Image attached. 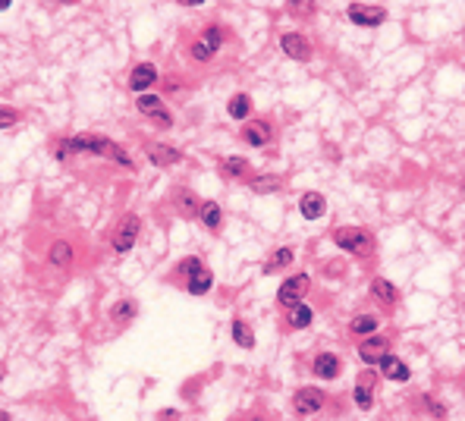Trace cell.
<instances>
[{"label": "cell", "mask_w": 465, "mask_h": 421, "mask_svg": "<svg viewBox=\"0 0 465 421\" xmlns=\"http://www.w3.org/2000/svg\"><path fill=\"white\" fill-rule=\"evenodd\" d=\"M352 400H356V406L361 412H368L374 406V393H371V377H365L361 384H356V390H352Z\"/></svg>", "instance_id": "obj_27"}, {"label": "cell", "mask_w": 465, "mask_h": 421, "mask_svg": "<svg viewBox=\"0 0 465 421\" xmlns=\"http://www.w3.org/2000/svg\"><path fill=\"white\" fill-rule=\"evenodd\" d=\"M255 421H261V418H255Z\"/></svg>", "instance_id": "obj_38"}, {"label": "cell", "mask_w": 465, "mask_h": 421, "mask_svg": "<svg viewBox=\"0 0 465 421\" xmlns=\"http://www.w3.org/2000/svg\"><path fill=\"white\" fill-rule=\"evenodd\" d=\"M226 114H230L233 120H249V114H251V98H249V94H233L230 104H226Z\"/></svg>", "instance_id": "obj_25"}, {"label": "cell", "mask_w": 465, "mask_h": 421, "mask_svg": "<svg viewBox=\"0 0 465 421\" xmlns=\"http://www.w3.org/2000/svg\"><path fill=\"white\" fill-rule=\"evenodd\" d=\"M271 139H274V129H271V123H267V120H255V123L242 126V142L251 145V148L271 145Z\"/></svg>", "instance_id": "obj_10"}, {"label": "cell", "mask_w": 465, "mask_h": 421, "mask_svg": "<svg viewBox=\"0 0 465 421\" xmlns=\"http://www.w3.org/2000/svg\"><path fill=\"white\" fill-rule=\"evenodd\" d=\"M424 400H428V409H431V412H434V415H437V418H444V415H446V409H444V406H440V402H434V400H431V396H424Z\"/></svg>", "instance_id": "obj_33"}, {"label": "cell", "mask_w": 465, "mask_h": 421, "mask_svg": "<svg viewBox=\"0 0 465 421\" xmlns=\"http://www.w3.org/2000/svg\"><path fill=\"white\" fill-rule=\"evenodd\" d=\"M334 242L340 245L343 252L356 258H371L374 255V236L368 229H359V227H340L334 233Z\"/></svg>", "instance_id": "obj_1"}, {"label": "cell", "mask_w": 465, "mask_h": 421, "mask_svg": "<svg viewBox=\"0 0 465 421\" xmlns=\"http://www.w3.org/2000/svg\"><path fill=\"white\" fill-rule=\"evenodd\" d=\"M220 173H224V179H246L251 173V164L246 157H224L220 161Z\"/></svg>", "instance_id": "obj_18"}, {"label": "cell", "mask_w": 465, "mask_h": 421, "mask_svg": "<svg viewBox=\"0 0 465 421\" xmlns=\"http://www.w3.org/2000/svg\"><path fill=\"white\" fill-rule=\"evenodd\" d=\"M4 375H6V368H4V362H0V380H4Z\"/></svg>", "instance_id": "obj_36"}, {"label": "cell", "mask_w": 465, "mask_h": 421, "mask_svg": "<svg viewBox=\"0 0 465 421\" xmlns=\"http://www.w3.org/2000/svg\"><path fill=\"white\" fill-rule=\"evenodd\" d=\"M283 186H286V182H283L280 173H261V177H251L249 179V189L255 195H274V192H280Z\"/></svg>", "instance_id": "obj_14"}, {"label": "cell", "mask_w": 465, "mask_h": 421, "mask_svg": "<svg viewBox=\"0 0 465 421\" xmlns=\"http://www.w3.org/2000/svg\"><path fill=\"white\" fill-rule=\"evenodd\" d=\"M157 66L154 63H139L136 69H132L129 73V91H136V94H145L148 89H151V85L157 82Z\"/></svg>", "instance_id": "obj_11"}, {"label": "cell", "mask_w": 465, "mask_h": 421, "mask_svg": "<svg viewBox=\"0 0 465 421\" xmlns=\"http://www.w3.org/2000/svg\"><path fill=\"white\" fill-rule=\"evenodd\" d=\"M47 264L57 267V271H69V267H73V245L66 239L51 242V249H47Z\"/></svg>", "instance_id": "obj_12"}, {"label": "cell", "mask_w": 465, "mask_h": 421, "mask_svg": "<svg viewBox=\"0 0 465 421\" xmlns=\"http://www.w3.org/2000/svg\"><path fill=\"white\" fill-rule=\"evenodd\" d=\"M371 299H377L381 305L393 308L399 302V289L390 280H384V277H374V280H371Z\"/></svg>", "instance_id": "obj_16"}, {"label": "cell", "mask_w": 465, "mask_h": 421, "mask_svg": "<svg viewBox=\"0 0 465 421\" xmlns=\"http://www.w3.org/2000/svg\"><path fill=\"white\" fill-rule=\"evenodd\" d=\"M324 402H327V396H324V390H318V387H302V390H296V396H293V409L302 418L318 415V412L324 409Z\"/></svg>", "instance_id": "obj_6"}, {"label": "cell", "mask_w": 465, "mask_h": 421, "mask_svg": "<svg viewBox=\"0 0 465 421\" xmlns=\"http://www.w3.org/2000/svg\"><path fill=\"white\" fill-rule=\"evenodd\" d=\"M309 289H311V277L309 274H293L289 280H283V286L277 289V302L283 308H296V305H302V299Z\"/></svg>", "instance_id": "obj_4"}, {"label": "cell", "mask_w": 465, "mask_h": 421, "mask_svg": "<svg viewBox=\"0 0 465 421\" xmlns=\"http://www.w3.org/2000/svg\"><path fill=\"white\" fill-rule=\"evenodd\" d=\"M16 123H19V110L0 104V129H10V126H16Z\"/></svg>", "instance_id": "obj_31"}, {"label": "cell", "mask_w": 465, "mask_h": 421, "mask_svg": "<svg viewBox=\"0 0 465 421\" xmlns=\"http://www.w3.org/2000/svg\"><path fill=\"white\" fill-rule=\"evenodd\" d=\"M201 267H204V264H201L199 258H186V261H179V264H176V274H183L186 280H189V277H192V274H199Z\"/></svg>", "instance_id": "obj_30"}, {"label": "cell", "mask_w": 465, "mask_h": 421, "mask_svg": "<svg viewBox=\"0 0 465 421\" xmlns=\"http://www.w3.org/2000/svg\"><path fill=\"white\" fill-rule=\"evenodd\" d=\"M311 321H314V312L305 305V302L302 305H296V308H289V327L293 330H305Z\"/></svg>", "instance_id": "obj_28"}, {"label": "cell", "mask_w": 465, "mask_h": 421, "mask_svg": "<svg viewBox=\"0 0 465 421\" xmlns=\"http://www.w3.org/2000/svg\"><path fill=\"white\" fill-rule=\"evenodd\" d=\"M220 44H224V31H220L217 26H208L192 44H189V54H192L195 63H208V60L217 57Z\"/></svg>", "instance_id": "obj_3"}, {"label": "cell", "mask_w": 465, "mask_h": 421, "mask_svg": "<svg viewBox=\"0 0 465 421\" xmlns=\"http://www.w3.org/2000/svg\"><path fill=\"white\" fill-rule=\"evenodd\" d=\"M211 286H214V274H211L208 267H201L199 274H192V277L186 280V289L192 292V296H204V292H208Z\"/></svg>", "instance_id": "obj_20"}, {"label": "cell", "mask_w": 465, "mask_h": 421, "mask_svg": "<svg viewBox=\"0 0 465 421\" xmlns=\"http://www.w3.org/2000/svg\"><path fill=\"white\" fill-rule=\"evenodd\" d=\"M340 368H343V362L336 359L334 352L314 355V365H311V371H314V375H318L321 380H336V377H340Z\"/></svg>", "instance_id": "obj_13"}, {"label": "cell", "mask_w": 465, "mask_h": 421, "mask_svg": "<svg viewBox=\"0 0 465 421\" xmlns=\"http://www.w3.org/2000/svg\"><path fill=\"white\" fill-rule=\"evenodd\" d=\"M230 333H233V343H239L242 349H251V346H255V337H251V327H249L246 321H242V317H236V321H233Z\"/></svg>", "instance_id": "obj_29"}, {"label": "cell", "mask_w": 465, "mask_h": 421, "mask_svg": "<svg viewBox=\"0 0 465 421\" xmlns=\"http://www.w3.org/2000/svg\"><path fill=\"white\" fill-rule=\"evenodd\" d=\"M289 264H293V249H274L271 258L264 261V274H280Z\"/></svg>", "instance_id": "obj_22"}, {"label": "cell", "mask_w": 465, "mask_h": 421, "mask_svg": "<svg viewBox=\"0 0 465 421\" xmlns=\"http://www.w3.org/2000/svg\"><path fill=\"white\" fill-rule=\"evenodd\" d=\"M381 371L387 380H396V384H403V380H409L412 375H409V365L403 359H396V355H387V359L381 362Z\"/></svg>", "instance_id": "obj_19"}, {"label": "cell", "mask_w": 465, "mask_h": 421, "mask_svg": "<svg viewBox=\"0 0 465 421\" xmlns=\"http://www.w3.org/2000/svg\"><path fill=\"white\" fill-rule=\"evenodd\" d=\"M176 418H179V412H173V409L161 412V421H176Z\"/></svg>", "instance_id": "obj_34"}, {"label": "cell", "mask_w": 465, "mask_h": 421, "mask_svg": "<svg viewBox=\"0 0 465 421\" xmlns=\"http://www.w3.org/2000/svg\"><path fill=\"white\" fill-rule=\"evenodd\" d=\"M176 208H179V214H183V217H199L201 202H199V195H195V192L183 189V192H176Z\"/></svg>", "instance_id": "obj_24"}, {"label": "cell", "mask_w": 465, "mask_h": 421, "mask_svg": "<svg viewBox=\"0 0 465 421\" xmlns=\"http://www.w3.org/2000/svg\"><path fill=\"white\" fill-rule=\"evenodd\" d=\"M4 10H10V0H6V4H0V13H4Z\"/></svg>", "instance_id": "obj_35"}, {"label": "cell", "mask_w": 465, "mask_h": 421, "mask_svg": "<svg viewBox=\"0 0 465 421\" xmlns=\"http://www.w3.org/2000/svg\"><path fill=\"white\" fill-rule=\"evenodd\" d=\"M280 51L286 54L289 60H299V63H305V60H311V41L305 35H299V31H286V35L280 38Z\"/></svg>", "instance_id": "obj_8"}, {"label": "cell", "mask_w": 465, "mask_h": 421, "mask_svg": "<svg viewBox=\"0 0 465 421\" xmlns=\"http://www.w3.org/2000/svg\"><path fill=\"white\" fill-rule=\"evenodd\" d=\"M359 355H361V362H368V365H381L390 355V340L387 337H368V340H361Z\"/></svg>", "instance_id": "obj_9"}, {"label": "cell", "mask_w": 465, "mask_h": 421, "mask_svg": "<svg viewBox=\"0 0 465 421\" xmlns=\"http://www.w3.org/2000/svg\"><path fill=\"white\" fill-rule=\"evenodd\" d=\"M346 13H349V19L361 29L384 26V19H387V6H381V4H349Z\"/></svg>", "instance_id": "obj_5"}, {"label": "cell", "mask_w": 465, "mask_h": 421, "mask_svg": "<svg viewBox=\"0 0 465 421\" xmlns=\"http://www.w3.org/2000/svg\"><path fill=\"white\" fill-rule=\"evenodd\" d=\"M141 151H145V157L154 167H173V164L183 161V148L164 145V142H145V145H141Z\"/></svg>", "instance_id": "obj_7"}, {"label": "cell", "mask_w": 465, "mask_h": 421, "mask_svg": "<svg viewBox=\"0 0 465 421\" xmlns=\"http://www.w3.org/2000/svg\"><path fill=\"white\" fill-rule=\"evenodd\" d=\"M136 314H139V305L132 299H120L114 308H110V321L114 324H129Z\"/></svg>", "instance_id": "obj_21"}, {"label": "cell", "mask_w": 465, "mask_h": 421, "mask_svg": "<svg viewBox=\"0 0 465 421\" xmlns=\"http://www.w3.org/2000/svg\"><path fill=\"white\" fill-rule=\"evenodd\" d=\"M154 126H161V129H170V126H173V117L167 114V110H161V114L154 117Z\"/></svg>", "instance_id": "obj_32"}, {"label": "cell", "mask_w": 465, "mask_h": 421, "mask_svg": "<svg viewBox=\"0 0 465 421\" xmlns=\"http://www.w3.org/2000/svg\"><path fill=\"white\" fill-rule=\"evenodd\" d=\"M199 220H201L204 229H211V233H220V227H224V211H220L217 202H201Z\"/></svg>", "instance_id": "obj_17"}, {"label": "cell", "mask_w": 465, "mask_h": 421, "mask_svg": "<svg viewBox=\"0 0 465 421\" xmlns=\"http://www.w3.org/2000/svg\"><path fill=\"white\" fill-rule=\"evenodd\" d=\"M139 229H141V220L136 217V214H123L120 224H116L114 233H110V245H114L116 255L132 252V245L139 242Z\"/></svg>", "instance_id": "obj_2"}, {"label": "cell", "mask_w": 465, "mask_h": 421, "mask_svg": "<svg viewBox=\"0 0 465 421\" xmlns=\"http://www.w3.org/2000/svg\"><path fill=\"white\" fill-rule=\"evenodd\" d=\"M136 107H139V114H145V117H157L164 110V101H161V94L145 91V94H139L136 98Z\"/></svg>", "instance_id": "obj_26"}, {"label": "cell", "mask_w": 465, "mask_h": 421, "mask_svg": "<svg viewBox=\"0 0 465 421\" xmlns=\"http://www.w3.org/2000/svg\"><path fill=\"white\" fill-rule=\"evenodd\" d=\"M377 327H381V321H377L374 314H356V317L349 321V330L356 333V337H371Z\"/></svg>", "instance_id": "obj_23"}, {"label": "cell", "mask_w": 465, "mask_h": 421, "mask_svg": "<svg viewBox=\"0 0 465 421\" xmlns=\"http://www.w3.org/2000/svg\"><path fill=\"white\" fill-rule=\"evenodd\" d=\"M299 211H302V217H309V220H321L324 217V211H327L324 195L321 192H305L302 198H299Z\"/></svg>", "instance_id": "obj_15"}, {"label": "cell", "mask_w": 465, "mask_h": 421, "mask_svg": "<svg viewBox=\"0 0 465 421\" xmlns=\"http://www.w3.org/2000/svg\"><path fill=\"white\" fill-rule=\"evenodd\" d=\"M462 192H465V177H462Z\"/></svg>", "instance_id": "obj_37"}]
</instances>
